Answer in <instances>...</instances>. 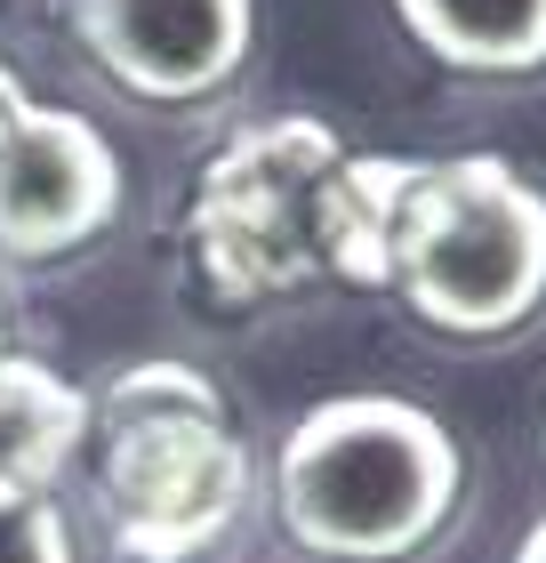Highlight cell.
<instances>
[{
    "label": "cell",
    "mask_w": 546,
    "mask_h": 563,
    "mask_svg": "<svg viewBox=\"0 0 546 563\" xmlns=\"http://www.w3.org/2000/svg\"><path fill=\"white\" fill-rule=\"evenodd\" d=\"M402 162L346 153L314 113L249 121L218 145L186 210V266L218 306H266L322 282L386 290V210Z\"/></svg>",
    "instance_id": "cell-1"
},
{
    "label": "cell",
    "mask_w": 546,
    "mask_h": 563,
    "mask_svg": "<svg viewBox=\"0 0 546 563\" xmlns=\"http://www.w3.org/2000/svg\"><path fill=\"white\" fill-rule=\"evenodd\" d=\"M73 33L129 97L193 106L242 73L257 0H73Z\"/></svg>",
    "instance_id": "cell-6"
},
{
    "label": "cell",
    "mask_w": 546,
    "mask_h": 563,
    "mask_svg": "<svg viewBox=\"0 0 546 563\" xmlns=\"http://www.w3.org/2000/svg\"><path fill=\"white\" fill-rule=\"evenodd\" d=\"M89 492L121 563H201L249 516V451L193 363H137L89 402Z\"/></svg>",
    "instance_id": "cell-3"
},
{
    "label": "cell",
    "mask_w": 546,
    "mask_h": 563,
    "mask_svg": "<svg viewBox=\"0 0 546 563\" xmlns=\"http://www.w3.org/2000/svg\"><path fill=\"white\" fill-rule=\"evenodd\" d=\"M89 451V395L48 363L0 354V492H57Z\"/></svg>",
    "instance_id": "cell-7"
},
{
    "label": "cell",
    "mask_w": 546,
    "mask_h": 563,
    "mask_svg": "<svg viewBox=\"0 0 546 563\" xmlns=\"http://www.w3.org/2000/svg\"><path fill=\"white\" fill-rule=\"evenodd\" d=\"M386 290L442 339H514L546 306V194L499 153L402 162Z\"/></svg>",
    "instance_id": "cell-4"
},
{
    "label": "cell",
    "mask_w": 546,
    "mask_h": 563,
    "mask_svg": "<svg viewBox=\"0 0 546 563\" xmlns=\"http://www.w3.org/2000/svg\"><path fill=\"white\" fill-rule=\"evenodd\" d=\"M538 443H546V434H538Z\"/></svg>",
    "instance_id": "cell-13"
},
{
    "label": "cell",
    "mask_w": 546,
    "mask_h": 563,
    "mask_svg": "<svg viewBox=\"0 0 546 563\" xmlns=\"http://www.w3.org/2000/svg\"><path fill=\"white\" fill-rule=\"evenodd\" d=\"M394 16L450 73L523 81L546 65V0H394Z\"/></svg>",
    "instance_id": "cell-8"
},
{
    "label": "cell",
    "mask_w": 546,
    "mask_h": 563,
    "mask_svg": "<svg viewBox=\"0 0 546 563\" xmlns=\"http://www.w3.org/2000/svg\"><path fill=\"white\" fill-rule=\"evenodd\" d=\"M16 106H24V89H16V73L0 65V130H9V113H16Z\"/></svg>",
    "instance_id": "cell-11"
},
{
    "label": "cell",
    "mask_w": 546,
    "mask_h": 563,
    "mask_svg": "<svg viewBox=\"0 0 546 563\" xmlns=\"http://www.w3.org/2000/svg\"><path fill=\"white\" fill-rule=\"evenodd\" d=\"M466 499V451L426 402L330 395L274 459L281 531L322 563H410L450 531Z\"/></svg>",
    "instance_id": "cell-2"
},
{
    "label": "cell",
    "mask_w": 546,
    "mask_h": 563,
    "mask_svg": "<svg viewBox=\"0 0 546 563\" xmlns=\"http://www.w3.org/2000/svg\"><path fill=\"white\" fill-rule=\"evenodd\" d=\"M121 218V153L89 113L24 106L0 130V266H48Z\"/></svg>",
    "instance_id": "cell-5"
},
{
    "label": "cell",
    "mask_w": 546,
    "mask_h": 563,
    "mask_svg": "<svg viewBox=\"0 0 546 563\" xmlns=\"http://www.w3.org/2000/svg\"><path fill=\"white\" fill-rule=\"evenodd\" d=\"M0 563H73L57 492H0Z\"/></svg>",
    "instance_id": "cell-9"
},
{
    "label": "cell",
    "mask_w": 546,
    "mask_h": 563,
    "mask_svg": "<svg viewBox=\"0 0 546 563\" xmlns=\"http://www.w3.org/2000/svg\"><path fill=\"white\" fill-rule=\"evenodd\" d=\"M514 563H546V516L523 531V548H514Z\"/></svg>",
    "instance_id": "cell-10"
},
{
    "label": "cell",
    "mask_w": 546,
    "mask_h": 563,
    "mask_svg": "<svg viewBox=\"0 0 546 563\" xmlns=\"http://www.w3.org/2000/svg\"><path fill=\"white\" fill-rule=\"evenodd\" d=\"M0 346H9V282H0Z\"/></svg>",
    "instance_id": "cell-12"
}]
</instances>
